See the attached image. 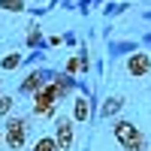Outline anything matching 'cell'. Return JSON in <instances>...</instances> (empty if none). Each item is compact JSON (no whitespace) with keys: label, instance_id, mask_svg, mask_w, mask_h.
<instances>
[{"label":"cell","instance_id":"obj_4","mask_svg":"<svg viewBox=\"0 0 151 151\" xmlns=\"http://www.w3.org/2000/svg\"><path fill=\"white\" fill-rule=\"evenodd\" d=\"M73 124H76V121L67 118V115L55 121V142H58L60 151H70V148H73V130H76Z\"/></svg>","mask_w":151,"mask_h":151},{"label":"cell","instance_id":"obj_13","mask_svg":"<svg viewBox=\"0 0 151 151\" xmlns=\"http://www.w3.org/2000/svg\"><path fill=\"white\" fill-rule=\"evenodd\" d=\"M21 64V55H6L3 60H0V67H3V70H15Z\"/></svg>","mask_w":151,"mask_h":151},{"label":"cell","instance_id":"obj_15","mask_svg":"<svg viewBox=\"0 0 151 151\" xmlns=\"http://www.w3.org/2000/svg\"><path fill=\"white\" fill-rule=\"evenodd\" d=\"M0 139H3V130H0Z\"/></svg>","mask_w":151,"mask_h":151},{"label":"cell","instance_id":"obj_5","mask_svg":"<svg viewBox=\"0 0 151 151\" xmlns=\"http://www.w3.org/2000/svg\"><path fill=\"white\" fill-rule=\"evenodd\" d=\"M127 73L133 76V79H142V76H148V73H151V58H148L145 52L130 55V58H127Z\"/></svg>","mask_w":151,"mask_h":151},{"label":"cell","instance_id":"obj_7","mask_svg":"<svg viewBox=\"0 0 151 151\" xmlns=\"http://www.w3.org/2000/svg\"><path fill=\"white\" fill-rule=\"evenodd\" d=\"M42 79H45V76H42L40 70H36V73H30L27 79L21 82V88H18V91H21V94H30V97H33V94H36V91L42 88Z\"/></svg>","mask_w":151,"mask_h":151},{"label":"cell","instance_id":"obj_2","mask_svg":"<svg viewBox=\"0 0 151 151\" xmlns=\"http://www.w3.org/2000/svg\"><path fill=\"white\" fill-rule=\"evenodd\" d=\"M58 109V94H55V85H42L40 91L33 94V115L36 118H52Z\"/></svg>","mask_w":151,"mask_h":151},{"label":"cell","instance_id":"obj_8","mask_svg":"<svg viewBox=\"0 0 151 151\" xmlns=\"http://www.w3.org/2000/svg\"><path fill=\"white\" fill-rule=\"evenodd\" d=\"M76 85V79L73 76H67V73H60V76H55V94H58V100H64L67 97V91Z\"/></svg>","mask_w":151,"mask_h":151},{"label":"cell","instance_id":"obj_1","mask_svg":"<svg viewBox=\"0 0 151 151\" xmlns=\"http://www.w3.org/2000/svg\"><path fill=\"white\" fill-rule=\"evenodd\" d=\"M115 139L121 142L124 151H145V136L130 121H115Z\"/></svg>","mask_w":151,"mask_h":151},{"label":"cell","instance_id":"obj_11","mask_svg":"<svg viewBox=\"0 0 151 151\" xmlns=\"http://www.w3.org/2000/svg\"><path fill=\"white\" fill-rule=\"evenodd\" d=\"M3 12H24V0H0Z\"/></svg>","mask_w":151,"mask_h":151},{"label":"cell","instance_id":"obj_3","mask_svg":"<svg viewBox=\"0 0 151 151\" xmlns=\"http://www.w3.org/2000/svg\"><path fill=\"white\" fill-rule=\"evenodd\" d=\"M3 139H6L9 151H21L24 148V139H27V121H24V118H6Z\"/></svg>","mask_w":151,"mask_h":151},{"label":"cell","instance_id":"obj_12","mask_svg":"<svg viewBox=\"0 0 151 151\" xmlns=\"http://www.w3.org/2000/svg\"><path fill=\"white\" fill-rule=\"evenodd\" d=\"M12 103H15V100H12L9 94H0V118H6L12 112Z\"/></svg>","mask_w":151,"mask_h":151},{"label":"cell","instance_id":"obj_10","mask_svg":"<svg viewBox=\"0 0 151 151\" xmlns=\"http://www.w3.org/2000/svg\"><path fill=\"white\" fill-rule=\"evenodd\" d=\"M33 151H60V148H58V142H55V136H42V139L33 145Z\"/></svg>","mask_w":151,"mask_h":151},{"label":"cell","instance_id":"obj_14","mask_svg":"<svg viewBox=\"0 0 151 151\" xmlns=\"http://www.w3.org/2000/svg\"><path fill=\"white\" fill-rule=\"evenodd\" d=\"M73 73H79V58H70L67 60V76H73Z\"/></svg>","mask_w":151,"mask_h":151},{"label":"cell","instance_id":"obj_6","mask_svg":"<svg viewBox=\"0 0 151 151\" xmlns=\"http://www.w3.org/2000/svg\"><path fill=\"white\" fill-rule=\"evenodd\" d=\"M73 121H79V124L91 121V100H88V97H79V100H76V106H73Z\"/></svg>","mask_w":151,"mask_h":151},{"label":"cell","instance_id":"obj_9","mask_svg":"<svg viewBox=\"0 0 151 151\" xmlns=\"http://www.w3.org/2000/svg\"><path fill=\"white\" fill-rule=\"evenodd\" d=\"M121 106H124V100H121V97H109V100H106V106H103V118L118 115V112H121Z\"/></svg>","mask_w":151,"mask_h":151}]
</instances>
